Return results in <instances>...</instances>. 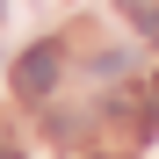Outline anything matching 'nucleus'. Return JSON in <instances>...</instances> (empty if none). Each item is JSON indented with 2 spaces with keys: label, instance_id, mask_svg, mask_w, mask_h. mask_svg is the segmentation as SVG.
I'll return each instance as SVG.
<instances>
[{
  "label": "nucleus",
  "instance_id": "obj_1",
  "mask_svg": "<svg viewBox=\"0 0 159 159\" xmlns=\"http://www.w3.org/2000/svg\"><path fill=\"white\" fill-rule=\"evenodd\" d=\"M58 65H65V51H58V43L22 51V65H15V94H22V101H43L51 87H58Z\"/></svg>",
  "mask_w": 159,
  "mask_h": 159
},
{
  "label": "nucleus",
  "instance_id": "obj_3",
  "mask_svg": "<svg viewBox=\"0 0 159 159\" xmlns=\"http://www.w3.org/2000/svg\"><path fill=\"white\" fill-rule=\"evenodd\" d=\"M145 36H152V43H159V7H152V15H145Z\"/></svg>",
  "mask_w": 159,
  "mask_h": 159
},
{
  "label": "nucleus",
  "instance_id": "obj_2",
  "mask_svg": "<svg viewBox=\"0 0 159 159\" xmlns=\"http://www.w3.org/2000/svg\"><path fill=\"white\" fill-rule=\"evenodd\" d=\"M145 101H152V123H159V72L145 80Z\"/></svg>",
  "mask_w": 159,
  "mask_h": 159
},
{
  "label": "nucleus",
  "instance_id": "obj_4",
  "mask_svg": "<svg viewBox=\"0 0 159 159\" xmlns=\"http://www.w3.org/2000/svg\"><path fill=\"white\" fill-rule=\"evenodd\" d=\"M0 15H7V0H0Z\"/></svg>",
  "mask_w": 159,
  "mask_h": 159
}]
</instances>
